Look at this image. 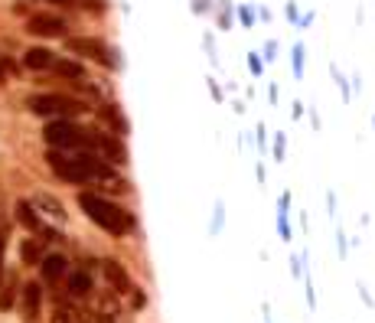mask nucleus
Instances as JSON below:
<instances>
[{
  "mask_svg": "<svg viewBox=\"0 0 375 323\" xmlns=\"http://www.w3.org/2000/svg\"><path fill=\"white\" fill-rule=\"evenodd\" d=\"M52 69H56V76H62V78H76V82L85 78V69L78 66L76 59H56V62H52Z\"/></svg>",
  "mask_w": 375,
  "mask_h": 323,
  "instance_id": "nucleus-16",
  "label": "nucleus"
},
{
  "mask_svg": "<svg viewBox=\"0 0 375 323\" xmlns=\"http://www.w3.org/2000/svg\"><path fill=\"white\" fill-rule=\"evenodd\" d=\"M78 209H82L98 229H105L114 238H124V235H131V232L137 229L134 213H128L124 206L111 203V199H105V196H98V193H88V189L85 193H78Z\"/></svg>",
  "mask_w": 375,
  "mask_h": 323,
  "instance_id": "nucleus-2",
  "label": "nucleus"
},
{
  "mask_svg": "<svg viewBox=\"0 0 375 323\" xmlns=\"http://www.w3.org/2000/svg\"><path fill=\"white\" fill-rule=\"evenodd\" d=\"M20 310H23V323H40V314H43V284H23L20 290Z\"/></svg>",
  "mask_w": 375,
  "mask_h": 323,
  "instance_id": "nucleus-7",
  "label": "nucleus"
},
{
  "mask_svg": "<svg viewBox=\"0 0 375 323\" xmlns=\"http://www.w3.org/2000/svg\"><path fill=\"white\" fill-rule=\"evenodd\" d=\"M10 72H13V62H10V59H4V56H0V86L7 82V76H10Z\"/></svg>",
  "mask_w": 375,
  "mask_h": 323,
  "instance_id": "nucleus-20",
  "label": "nucleus"
},
{
  "mask_svg": "<svg viewBox=\"0 0 375 323\" xmlns=\"http://www.w3.org/2000/svg\"><path fill=\"white\" fill-rule=\"evenodd\" d=\"M98 118L111 128V134H118V137L128 134V121H124V114H121L118 105H102V108H98Z\"/></svg>",
  "mask_w": 375,
  "mask_h": 323,
  "instance_id": "nucleus-13",
  "label": "nucleus"
},
{
  "mask_svg": "<svg viewBox=\"0 0 375 323\" xmlns=\"http://www.w3.org/2000/svg\"><path fill=\"white\" fill-rule=\"evenodd\" d=\"M33 209H43L52 222H66V209H62L59 199H52L49 193H36L33 196Z\"/></svg>",
  "mask_w": 375,
  "mask_h": 323,
  "instance_id": "nucleus-14",
  "label": "nucleus"
},
{
  "mask_svg": "<svg viewBox=\"0 0 375 323\" xmlns=\"http://www.w3.org/2000/svg\"><path fill=\"white\" fill-rule=\"evenodd\" d=\"M85 151L98 153L105 163H128V147H124V137L108 134V131H88L85 134Z\"/></svg>",
  "mask_w": 375,
  "mask_h": 323,
  "instance_id": "nucleus-5",
  "label": "nucleus"
},
{
  "mask_svg": "<svg viewBox=\"0 0 375 323\" xmlns=\"http://www.w3.org/2000/svg\"><path fill=\"white\" fill-rule=\"evenodd\" d=\"M26 30L33 36H62L69 30L62 17H52V13H33L26 20Z\"/></svg>",
  "mask_w": 375,
  "mask_h": 323,
  "instance_id": "nucleus-9",
  "label": "nucleus"
},
{
  "mask_svg": "<svg viewBox=\"0 0 375 323\" xmlns=\"http://www.w3.org/2000/svg\"><path fill=\"white\" fill-rule=\"evenodd\" d=\"M85 134H88L85 128H78L76 121H69V118H56L43 128L46 144L52 151H85Z\"/></svg>",
  "mask_w": 375,
  "mask_h": 323,
  "instance_id": "nucleus-3",
  "label": "nucleus"
},
{
  "mask_svg": "<svg viewBox=\"0 0 375 323\" xmlns=\"http://www.w3.org/2000/svg\"><path fill=\"white\" fill-rule=\"evenodd\" d=\"M49 323H82V317H78L72 307H56V314H52Z\"/></svg>",
  "mask_w": 375,
  "mask_h": 323,
  "instance_id": "nucleus-18",
  "label": "nucleus"
},
{
  "mask_svg": "<svg viewBox=\"0 0 375 323\" xmlns=\"http://www.w3.org/2000/svg\"><path fill=\"white\" fill-rule=\"evenodd\" d=\"M46 163L62 183H76V187H82V183H118L111 173V163H105L92 151H49Z\"/></svg>",
  "mask_w": 375,
  "mask_h": 323,
  "instance_id": "nucleus-1",
  "label": "nucleus"
},
{
  "mask_svg": "<svg viewBox=\"0 0 375 323\" xmlns=\"http://www.w3.org/2000/svg\"><path fill=\"white\" fill-rule=\"evenodd\" d=\"M52 62H56V52L46 49V46H33V49H26V56H23V66L33 69V72L52 69Z\"/></svg>",
  "mask_w": 375,
  "mask_h": 323,
  "instance_id": "nucleus-12",
  "label": "nucleus"
},
{
  "mask_svg": "<svg viewBox=\"0 0 375 323\" xmlns=\"http://www.w3.org/2000/svg\"><path fill=\"white\" fill-rule=\"evenodd\" d=\"M40 271H43L46 284H56V281H62L69 274V262L62 255H43V262H40Z\"/></svg>",
  "mask_w": 375,
  "mask_h": 323,
  "instance_id": "nucleus-10",
  "label": "nucleus"
},
{
  "mask_svg": "<svg viewBox=\"0 0 375 323\" xmlns=\"http://www.w3.org/2000/svg\"><path fill=\"white\" fill-rule=\"evenodd\" d=\"M40 242H43V238H40ZM40 242L26 238L23 245H20V258H23V264H40L43 262V248H40Z\"/></svg>",
  "mask_w": 375,
  "mask_h": 323,
  "instance_id": "nucleus-17",
  "label": "nucleus"
},
{
  "mask_svg": "<svg viewBox=\"0 0 375 323\" xmlns=\"http://www.w3.org/2000/svg\"><path fill=\"white\" fill-rule=\"evenodd\" d=\"M17 222L23 225V229H30V232H43V219L36 216L33 203H26V199H20V203H17Z\"/></svg>",
  "mask_w": 375,
  "mask_h": 323,
  "instance_id": "nucleus-15",
  "label": "nucleus"
},
{
  "mask_svg": "<svg viewBox=\"0 0 375 323\" xmlns=\"http://www.w3.org/2000/svg\"><path fill=\"white\" fill-rule=\"evenodd\" d=\"M17 304V284H13V281H10L7 288L0 290V310H10V307Z\"/></svg>",
  "mask_w": 375,
  "mask_h": 323,
  "instance_id": "nucleus-19",
  "label": "nucleus"
},
{
  "mask_svg": "<svg viewBox=\"0 0 375 323\" xmlns=\"http://www.w3.org/2000/svg\"><path fill=\"white\" fill-rule=\"evenodd\" d=\"M66 278H69V294H72V298H88L95 290V281L85 268H76V271H69Z\"/></svg>",
  "mask_w": 375,
  "mask_h": 323,
  "instance_id": "nucleus-11",
  "label": "nucleus"
},
{
  "mask_svg": "<svg viewBox=\"0 0 375 323\" xmlns=\"http://www.w3.org/2000/svg\"><path fill=\"white\" fill-rule=\"evenodd\" d=\"M4 248H7V242H4V232H0V281H4Z\"/></svg>",
  "mask_w": 375,
  "mask_h": 323,
  "instance_id": "nucleus-21",
  "label": "nucleus"
},
{
  "mask_svg": "<svg viewBox=\"0 0 375 323\" xmlns=\"http://www.w3.org/2000/svg\"><path fill=\"white\" fill-rule=\"evenodd\" d=\"M30 111L40 114V118H76L85 111V105L78 102V98H69V95H33L30 98Z\"/></svg>",
  "mask_w": 375,
  "mask_h": 323,
  "instance_id": "nucleus-4",
  "label": "nucleus"
},
{
  "mask_svg": "<svg viewBox=\"0 0 375 323\" xmlns=\"http://www.w3.org/2000/svg\"><path fill=\"white\" fill-rule=\"evenodd\" d=\"M69 52H76V56H85V59H95L102 62V66H114V59H111L108 46L102 43V40H92V36H72V40H66Z\"/></svg>",
  "mask_w": 375,
  "mask_h": 323,
  "instance_id": "nucleus-6",
  "label": "nucleus"
},
{
  "mask_svg": "<svg viewBox=\"0 0 375 323\" xmlns=\"http://www.w3.org/2000/svg\"><path fill=\"white\" fill-rule=\"evenodd\" d=\"M102 271H105V278H108V284H111V290L114 294H131V288H134V281H131V274H128V268L121 262H114V258H105L102 262Z\"/></svg>",
  "mask_w": 375,
  "mask_h": 323,
  "instance_id": "nucleus-8",
  "label": "nucleus"
}]
</instances>
